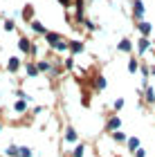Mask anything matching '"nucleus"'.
Returning <instances> with one entry per match:
<instances>
[{"instance_id":"393cba45","label":"nucleus","mask_w":155,"mask_h":157,"mask_svg":"<svg viewBox=\"0 0 155 157\" xmlns=\"http://www.w3.org/2000/svg\"><path fill=\"white\" fill-rule=\"evenodd\" d=\"M122 105H124V99H117V101H115V108L119 110V108H122Z\"/></svg>"},{"instance_id":"aec40b11","label":"nucleus","mask_w":155,"mask_h":157,"mask_svg":"<svg viewBox=\"0 0 155 157\" xmlns=\"http://www.w3.org/2000/svg\"><path fill=\"white\" fill-rule=\"evenodd\" d=\"M146 99H149V101H155V92L149 88V90H146Z\"/></svg>"},{"instance_id":"bb28decb","label":"nucleus","mask_w":155,"mask_h":157,"mask_svg":"<svg viewBox=\"0 0 155 157\" xmlns=\"http://www.w3.org/2000/svg\"><path fill=\"white\" fill-rule=\"evenodd\" d=\"M59 2H61V5H70L72 0H59Z\"/></svg>"},{"instance_id":"a211bd4d","label":"nucleus","mask_w":155,"mask_h":157,"mask_svg":"<svg viewBox=\"0 0 155 157\" xmlns=\"http://www.w3.org/2000/svg\"><path fill=\"white\" fill-rule=\"evenodd\" d=\"M18 155H20V157H32V151H29V148H20Z\"/></svg>"},{"instance_id":"6ab92c4d","label":"nucleus","mask_w":155,"mask_h":157,"mask_svg":"<svg viewBox=\"0 0 155 157\" xmlns=\"http://www.w3.org/2000/svg\"><path fill=\"white\" fill-rule=\"evenodd\" d=\"M38 70H41V72H47V70H50V63H38Z\"/></svg>"},{"instance_id":"39448f33","label":"nucleus","mask_w":155,"mask_h":157,"mask_svg":"<svg viewBox=\"0 0 155 157\" xmlns=\"http://www.w3.org/2000/svg\"><path fill=\"white\" fill-rule=\"evenodd\" d=\"M139 32H142L144 36H149V34H151V25L149 23H139Z\"/></svg>"},{"instance_id":"423d86ee","label":"nucleus","mask_w":155,"mask_h":157,"mask_svg":"<svg viewBox=\"0 0 155 157\" xmlns=\"http://www.w3.org/2000/svg\"><path fill=\"white\" fill-rule=\"evenodd\" d=\"M47 40H50L52 45H59V43H61V36H59V34H47Z\"/></svg>"},{"instance_id":"6e6552de","label":"nucleus","mask_w":155,"mask_h":157,"mask_svg":"<svg viewBox=\"0 0 155 157\" xmlns=\"http://www.w3.org/2000/svg\"><path fill=\"white\" fill-rule=\"evenodd\" d=\"M65 139H68V141H76V132L72 130V128H68V132H65Z\"/></svg>"},{"instance_id":"9b49d317","label":"nucleus","mask_w":155,"mask_h":157,"mask_svg":"<svg viewBox=\"0 0 155 157\" xmlns=\"http://www.w3.org/2000/svg\"><path fill=\"white\" fill-rule=\"evenodd\" d=\"M146 49H149V40L142 38V40H139V52H146Z\"/></svg>"},{"instance_id":"412c9836","label":"nucleus","mask_w":155,"mask_h":157,"mask_svg":"<svg viewBox=\"0 0 155 157\" xmlns=\"http://www.w3.org/2000/svg\"><path fill=\"white\" fill-rule=\"evenodd\" d=\"M74 157H83V146H76V151H74Z\"/></svg>"},{"instance_id":"4468645a","label":"nucleus","mask_w":155,"mask_h":157,"mask_svg":"<svg viewBox=\"0 0 155 157\" xmlns=\"http://www.w3.org/2000/svg\"><path fill=\"white\" fill-rule=\"evenodd\" d=\"M68 47H70L68 43H65V40H61L59 45H56V52H63V49H68Z\"/></svg>"},{"instance_id":"dca6fc26","label":"nucleus","mask_w":155,"mask_h":157,"mask_svg":"<svg viewBox=\"0 0 155 157\" xmlns=\"http://www.w3.org/2000/svg\"><path fill=\"white\" fill-rule=\"evenodd\" d=\"M97 88H99V90H103V88H106V78H103V76L97 78Z\"/></svg>"},{"instance_id":"f03ea898","label":"nucleus","mask_w":155,"mask_h":157,"mask_svg":"<svg viewBox=\"0 0 155 157\" xmlns=\"http://www.w3.org/2000/svg\"><path fill=\"white\" fill-rule=\"evenodd\" d=\"M18 45H20V49H23L25 54H27V52H34V49H32V43L27 40V38H20V43H18Z\"/></svg>"},{"instance_id":"b1692460","label":"nucleus","mask_w":155,"mask_h":157,"mask_svg":"<svg viewBox=\"0 0 155 157\" xmlns=\"http://www.w3.org/2000/svg\"><path fill=\"white\" fill-rule=\"evenodd\" d=\"M27 72H29V74L34 76V74H36V72H38V70H36V67H34V65H27Z\"/></svg>"},{"instance_id":"5701e85b","label":"nucleus","mask_w":155,"mask_h":157,"mask_svg":"<svg viewBox=\"0 0 155 157\" xmlns=\"http://www.w3.org/2000/svg\"><path fill=\"white\" fill-rule=\"evenodd\" d=\"M5 29H7V32L14 29V23H11V20H7V23H5Z\"/></svg>"},{"instance_id":"f257e3e1","label":"nucleus","mask_w":155,"mask_h":157,"mask_svg":"<svg viewBox=\"0 0 155 157\" xmlns=\"http://www.w3.org/2000/svg\"><path fill=\"white\" fill-rule=\"evenodd\" d=\"M133 9H135V16H137V18L144 16V5H142V0H135V2H133Z\"/></svg>"},{"instance_id":"20e7f679","label":"nucleus","mask_w":155,"mask_h":157,"mask_svg":"<svg viewBox=\"0 0 155 157\" xmlns=\"http://www.w3.org/2000/svg\"><path fill=\"white\" fill-rule=\"evenodd\" d=\"M119 49H122V52H130V40L124 38L122 43H119Z\"/></svg>"},{"instance_id":"4be33fe9","label":"nucleus","mask_w":155,"mask_h":157,"mask_svg":"<svg viewBox=\"0 0 155 157\" xmlns=\"http://www.w3.org/2000/svg\"><path fill=\"white\" fill-rule=\"evenodd\" d=\"M25 18H32V7H25V13H23Z\"/></svg>"},{"instance_id":"ddd939ff","label":"nucleus","mask_w":155,"mask_h":157,"mask_svg":"<svg viewBox=\"0 0 155 157\" xmlns=\"http://www.w3.org/2000/svg\"><path fill=\"white\" fill-rule=\"evenodd\" d=\"M137 67H139V65H137V61H130V63H128V72L135 74V72H137Z\"/></svg>"},{"instance_id":"7ed1b4c3","label":"nucleus","mask_w":155,"mask_h":157,"mask_svg":"<svg viewBox=\"0 0 155 157\" xmlns=\"http://www.w3.org/2000/svg\"><path fill=\"white\" fill-rule=\"evenodd\" d=\"M119 126H122V121H119V117H112V119L108 121V128H110V130H117Z\"/></svg>"},{"instance_id":"a878e982","label":"nucleus","mask_w":155,"mask_h":157,"mask_svg":"<svg viewBox=\"0 0 155 157\" xmlns=\"http://www.w3.org/2000/svg\"><path fill=\"white\" fill-rule=\"evenodd\" d=\"M115 139H117V141H124L126 137H124V135H122V132H115Z\"/></svg>"},{"instance_id":"9d476101","label":"nucleus","mask_w":155,"mask_h":157,"mask_svg":"<svg viewBox=\"0 0 155 157\" xmlns=\"http://www.w3.org/2000/svg\"><path fill=\"white\" fill-rule=\"evenodd\" d=\"M128 148H130V151H135V148H139V139H137V137H133V139L128 141Z\"/></svg>"},{"instance_id":"2eb2a0df","label":"nucleus","mask_w":155,"mask_h":157,"mask_svg":"<svg viewBox=\"0 0 155 157\" xmlns=\"http://www.w3.org/2000/svg\"><path fill=\"white\" fill-rule=\"evenodd\" d=\"M20 153V148H16V146H9L7 148V155H18Z\"/></svg>"},{"instance_id":"1a4fd4ad","label":"nucleus","mask_w":155,"mask_h":157,"mask_svg":"<svg viewBox=\"0 0 155 157\" xmlns=\"http://www.w3.org/2000/svg\"><path fill=\"white\" fill-rule=\"evenodd\" d=\"M7 67H9L11 72H16V70H18V59H9V65H7Z\"/></svg>"},{"instance_id":"f3484780","label":"nucleus","mask_w":155,"mask_h":157,"mask_svg":"<svg viewBox=\"0 0 155 157\" xmlns=\"http://www.w3.org/2000/svg\"><path fill=\"white\" fill-rule=\"evenodd\" d=\"M25 108H27V103H25V101H23V99H20V101H18V103H16V110H18V112H23V110H25Z\"/></svg>"},{"instance_id":"f8f14e48","label":"nucleus","mask_w":155,"mask_h":157,"mask_svg":"<svg viewBox=\"0 0 155 157\" xmlns=\"http://www.w3.org/2000/svg\"><path fill=\"white\" fill-rule=\"evenodd\" d=\"M70 47H72V52H81V49H83V45H81V43H70Z\"/></svg>"},{"instance_id":"0eeeda50","label":"nucleus","mask_w":155,"mask_h":157,"mask_svg":"<svg viewBox=\"0 0 155 157\" xmlns=\"http://www.w3.org/2000/svg\"><path fill=\"white\" fill-rule=\"evenodd\" d=\"M32 27H34V32H36V34H45V27L41 25V23H36V20L32 23Z\"/></svg>"}]
</instances>
